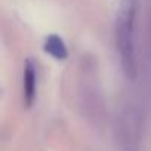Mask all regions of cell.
<instances>
[{
  "mask_svg": "<svg viewBox=\"0 0 151 151\" xmlns=\"http://www.w3.org/2000/svg\"><path fill=\"white\" fill-rule=\"evenodd\" d=\"M138 2L139 0H120L117 8V15H116V25H114L116 47H117L120 65L123 74L129 80H133L136 77L135 28H136Z\"/></svg>",
  "mask_w": 151,
  "mask_h": 151,
  "instance_id": "6da1fadb",
  "label": "cell"
},
{
  "mask_svg": "<svg viewBox=\"0 0 151 151\" xmlns=\"http://www.w3.org/2000/svg\"><path fill=\"white\" fill-rule=\"evenodd\" d=\"M37 80H39L37 64L31 58H27L22 73V101L25 107H31L37 98V85H39Z\"/></svg>",
  "mask_w": 151,
  "mask_h": 151,
  "instance_id": "7a4b0ae2",
  "label": "cell"
},
{
  "mask_svg": "<svg viewBox=\"0 0 151 151\" xmlns=\"http://www.w3.org/2000/svg\"><path fill=\"white\" fill-rule=\"evenodd\" d=\"M43 50L47 55H50L53 59H56V61H64V59L68 58L67 45H65L64 39L61 36H58V34H49L45 39Z\"/></svg>",
  "mask_w": 151,
  "mask_h": 151,
  "instance_id": "3957f363",
  "label": "cell"
}]
</instances>
